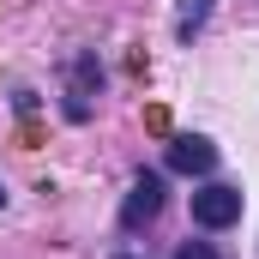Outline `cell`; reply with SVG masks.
I'll return each instance as SVG.
<instances>
[{"mask_svg":"<svg viewBox=\"0 0 259 259\" xmlns=\"http://www.w3.org/2000/svg\"><path fill=\"white\" fill-rule=\"evenodd\" d=\"M241 217V187H229V181H205L193 193V223L199 229H229Z\"/></svg>","mask_w":259,"mask_h":259,"instance_id":"cell-1","label":"cell"},{"mask_svg":"<svg viewBox=\"0 0 259 259\" xmlns=\"http://www.w3.org/2000/svg\"><path fill=\"white\" fill-rule=\"evenodd\" d=\"M169 169H181V175H211V169H217V145L199 139V133L169 139Z\"/></svg>","mask_w":259,"mask_h":259,"instance_id":"cell-2","label":"cell"},{"mask_svg":"<svg viewBox=\"0 0 259 259\" xmlns=\"http://www.w3.org/2000/svg\"><path fill=\"white\" fill-rule=\"evenodd\" d=\"M157 211H163V175H139L133 193H127V205H121V223L139 229V223H151Z\"/></svg>","mask_w":259,"mask_h":259,"instance_id":"cell-3","label":"cell"},{"mask_svg":"<svg viewBox=\"0 0 259 259\" xmlns=\"http://www.w3.org/2000/svg\"><path fill=\"white\" fill-rule=\"evenodd\" d=\"M205 12H211V0H181V12H175V36H181V42L205 24Z\"/></svg>","mask_w":259,"mask_h":259,"instance_id":"cell-4","label":"cell"},{"mask_svg":"<svg viewBox=\"0 0 259 259\" xmlns=\"http://www.w3.org/2000/svg\"><path fill=\"white\" fill-rule=\"evenodd\" d=\"M175 259H217V253H211V241H181V253H175Z\"/></svg>","mask_w":259,"mask_h":259,"instance_id":"cell-5","label":"cell"},{"mask_svg":"<svg viewBox=\"0 0 259 259\" xmlns=\"http://www.w3.org/2000/svg\"><path fill=\"white\" fill-rule=\"evenodd\" d=\"M0 205H6V187H0Z\"/></svg>","mask_w":259,"mask_h":259,"instance_id":"cell-6","label":"cell"}]
</instances>
